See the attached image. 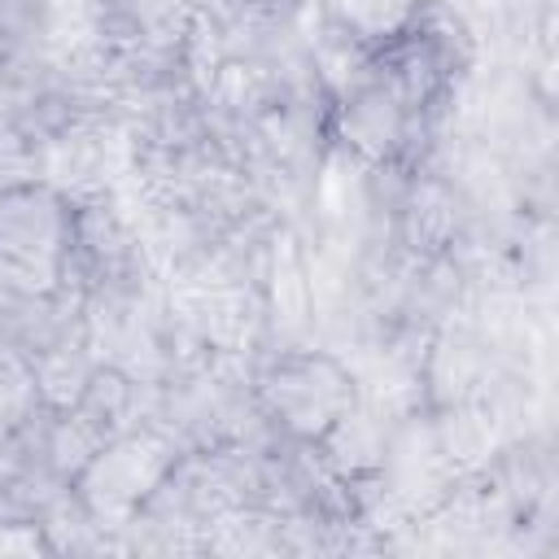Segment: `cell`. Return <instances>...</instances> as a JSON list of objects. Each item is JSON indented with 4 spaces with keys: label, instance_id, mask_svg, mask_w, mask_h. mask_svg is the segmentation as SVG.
I'll return each mask as SVG.
<instances>
[{
    "label": "cell",
    "instance_id": "cell-1",
    "mask_svg": "<svg viewBox=\"0 0 559 559\" xmlns=\"http://www.w3.org/2000/svg\"><path fill=\"white\" fill-rule=\"evenodd\" d=\"M253 406L275 437L323 441L354 406H362L358 376L323 349H288L253 376Z\"/></svg>",
    "mask_w": 559,
    "mask_h": 559
},
{
    "label": "cell",
    "instance_id": "cell-2",
    "mask_svg": "<svg viewBox=\"0 0 559 559\" xmlns=\"http://www.w3.org/2000/svg\"><path fill=\"white\" fill-rule=\"evenodd\" d=\"M179 454H183V441L170 428H162L153 419H140L127 432H118L114 441H105L92 454V463L74 476L70 489L87 507V515L105 533L118 537L131 524V515L148 502V493L162 485V476L175 467Z\"/></svg>",
    "mask_w": 559,
    "mask_h": 559
},
{
    "label": "cell",
    "instance_id": "cell-3",
    "mask_svg": "<svg viewBox=\"0 0 559 559\" xmlns=\"http://www.w3.org/2000/svg\"><path fill=\"white\" fill-rule=\"evenodd\" d=\"M74 210L79 197L44 175L0 188V266L57 284L74 240Z\"/></svg>",
    "mask_w": 559,
    "mask_h": 559
},
{
    "label": "cell",
    "instance_id": "cell-4",
    "mask_svg": "<svg viewBox=\"0 0 559 559\" xmlns=\"http://www.w3.org/2000/svg\"><path fill=\"white\" fill-rule=\"evenodd\" d=\"M332 118H336V131L341 140L371 166H397L415 135L424 131L358 61L349 70V87L341 92V100L332 105Z\"/></svg>",
    "mask_w": 559,
    "mask_h": 559
},
{
    "label": "cell",
    "instance_id": "cell-5",
    "mask_svg": "<svg viewBox=\"0 0 559 559\" xmlns=\"http://www.w3.org/2000/svg\"><path fill=\"white\" fill-rule=\"evenodd\" d=\"M35 406H44V393H39L31 358L13 345H0V432L22 424Z\"/></svg>",
    "mask_w": 559,
    "mask_h": 559
},
{
    "label": "cell",
    "instance_id": "cell-6",
    "mask_svg": "<svg viewBox=\"0 0 559 559\" xmlns=\"http://www.w3.org/2000/svg\"><path fill=\"white\" fill-rule=\"evenodd\" d=\"M44 175V144L22 127V118L0 100V188Z\"/></svg>",
    "mask_w": 559,
    "mask_h": 559
}]
</instances>
